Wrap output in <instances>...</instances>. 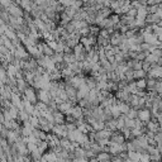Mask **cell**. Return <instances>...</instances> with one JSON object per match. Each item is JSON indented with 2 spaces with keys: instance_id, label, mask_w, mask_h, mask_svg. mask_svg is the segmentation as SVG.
I'll use <instances>...</instances> for the list:
<instances>
[{
  "instance_id": "6da1fadb",
  "label": "cell",
  "mask_w": 162,
  "mask_h": 162,
  "mask_svg": "<svg viewBox=\"0 0 162 162\" xmlns=\"http://www.w3.org/2000/svg\"><path fill=\"white\" fill-rule=\"evenodd\" d=\"M138 120H141L142 123H148L150 120H152V117H151V110L148 109H141L138 110V117H137Z\"/></svg>"
},
{
  "instance_id": "7a4b0ae2",
  "label": "cell",
  "mask_w": 162,
  "mask_h": 162,
  "mask_svg": "<svg viewBox=\"0 0 162 162\" xmlns=\"http://www.w3.org/2000/svg\"><path fill=\"white\" fill-rule=\"evenodd\" d=\"M25 100L29 101L31 104H36L37 103V94L36 91H33V89H25Z\"/></svg>"
},
{
  "instance_id": "3957f363",
  "label": "cell",
  "mask_w": 162,
  "mask_h": 162,
  "mask_svg": "<svg viewBox=\"0 0 162 162\" xmlns=\"http://www.w3.org/2000/svg\"><path fill=\"white\" fill-rule=\"evenodd\" d=\"M96 160L99 162H109L112 161V155L108 152H100L99 155H96Z\"/></svg>"
},
{
  "instance_id": "277c9868",
  "label": "cell",
  "mask_w": 162,
  "mask_h": 162,
  "mask_svg": "<svg viewBox=\"0 0 162 162\" xmlns=\"http://www.w3.org/2000/svg\"><path fill=\"white\" fill-rule=\"evenodd\" d=\"M136 87L139 89V90H147V81H146V79L136 80Z\"/></svg>"
},
{
  "instance_id": "5b68a950",
  "label": "cell",
  "mask_w": 162,
  "mask_h": 162,
  "mask_svg": "<svg viewBox=\"0 0 162 162\" xmlns=\"http://www.w3.org/2000/svg\"><path fill=\"white\" fill-rule=\"evenodd\" d=\"M137 117H138V112H137V110H134V109H132V108H130V110H129L128 114H127V118H128V119H132V120H136Z\"/></svg>"
},
{
  "instance_id": "8992f818",
  "label": "cell",
  "mask_w": 162,
  "mask_h": 162,
  "mask_svg": "<svg viewBox=\"0 0 162 162\" xmlns=\"http://www.w3.org/2000/svg\"><path fill=\"white\" fill-rule=\"evenodd\" d=\"M139 162H151V156L148 155L147 152H144V153H141Z\"/></svg>"
},
{
  "instance_id": "52a82bcc",
  "label": "cell",
  "mask_w": 162,
  "mask_h": 162,
  "mask_svg": "<svg viewBox=\"0 0 162 162\" xmlns=\"http://www.w3.org/2000/svg\"><path fill=\"white\" fill-rule=\"evenodd\" d=\"M156 122L158 123V126H160V128H161V127H162V113L158 114V117L156 118Z\"/></svg>"
},
{
  "instance_id": "ba28073f",
  "label": "cell",
  "mask_w": 162,
  "mask_h": 162,
  "mask_svg": "<svg viewBox=\"0 0 162 162\" xmlns=\"http://www.w3.org/2000/svg\"><path fill=\"white\" fill-rule=\"evenodd\" d=\"M151 162H161V161H151Z\"/></svg>"
},
{
  "instance_id": "9c48e42d",
  "label": "cell",
  "mask_w": 162,
  "mask_h": 162,
  "mask_svg": "<svg viewBox=\"0 0 162 162\" xmlns=\"http://www.w3.org/2000/svg\"><path fill=\"white\" fill-rule=\"evenodd\" d=\"M160 130H161V132H162V127H161V128H160Z\"/></svg>"
}]
</instances>
